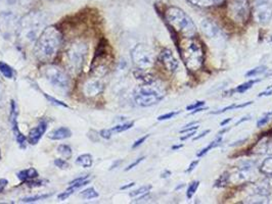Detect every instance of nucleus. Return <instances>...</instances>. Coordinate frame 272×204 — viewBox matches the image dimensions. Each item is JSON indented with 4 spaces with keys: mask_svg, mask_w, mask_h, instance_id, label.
I'll return each mask as SVG.
<instances>
[{
    "mask_svg": "<svg viewBox=\"0 0 272 204\" xmlns=\"http://www.w3.org/2000/svg\"><path fill=\"white\" fill-rule=\"evenodd\" d=\"M159 61L163 65V67L170 72H175L179 67V62L175 55L169 48H164L160 52Z\"/></svg>",
    "mask_w": 272,
    "mask_h": 204,
    "instance_id": "nucleus-12",
    "label": "nucleus"
},
{
    "mask_svg": "<svg viewBox=\"0 0 272 204\" xmlns=\"http://www.w3.org/2000/svg\"><path fill=\"white\" fill-rule=\"evenodd\" d=\"M131 58L137 68L149 69L155 64L154 54L145 44H137L131 51Z\"/></svg>",
    "mask_w": 272,
    "mask_h": 204,
    "instance_id": "nucleus-9",
    "label": "nucleus"
},
{
    "mask_svg": "<svg viewBox=\"0 0 272 204\" xmlns=\"http://www.w3.org/2000/svg\"><path fill=\"white\" fill-rule=\"evenodd\" d=\"M63 46V34L55 26L45 27L34 44V55L42 64H50Z\"/></svg>",
    "mask_w": 272,
    "mask_h": 204,
    "instance_id": "nucleus-1",
    "label": "nucleus"
},
{
    "mask_svg": "<svg viewBox=\"0 0 272 204\" xmlns=\"http://www.w3.org/2000/svg\"><path fill=\"white\" fill-rule=\"evenodd\" d=\"M199 186V181H194L190 184L189 188H188V191H186V197H188V199H192L194 197V195L195 194L197 188Z\"/></svg>",
    "mask_w": 272,
    "mask_h": 204,
    "instance_id": "nucleus-33",
    "label": "nucleus"
},
{
    "mask_svg": "<svg viewBox=\"0 0 272 204\" xmlns=\"http://www.w3.org/2000/svg\"><path fill=\"white\" fill-rule=\"evenodd\" d=\"M46 16L41 11H31L24 16L18 26V38L23 45L35 44L38 37L44 30Z\"/></svg>",
    "mask_w": 272,
    "mask_h": 204,
    "instance_id": "nucleus-2",
    "label": "nucleus"
},
{
    "mask_svg": "<svg viewBox=\"0 0 272 204\" xmlns=\"http://www.w3.org/2000/svg\"><path fill=\"white\" fill-rule=\"evenodd\" d=\"M272 95V86H269L266 90H264L263 92H261L258 97H263V96H270Z\"/></svg>",
    "mask_w": 272,
    "mask_h": 204,
    "instance_id": "nucleus-46",
    "label": "nucleus"
},
{
    "mask_svg": "<svg viewBox=\"0 0 272 204\" xmlns=\"http://www.w3.org/2000/svg\"><path fill=\"white\" fill-rule=\"evenodd\" d=\"M200 27H202V30L205 33V35L208 36L209 38L216 37L219 33L218 27L211 20H204L202 24H200Z\"/></svg>",
    "mask_w": 272,
    "mask_h": 204,
    "instance_id": "nucleus-16",
    "label": "nucleus"
},
{
    "mask_svg": "<svg viewBox=\"0 0 272 204\" xmlns=\"http://www.w3.org/2000/svg\"><path fill=\"white\" fill-rule=\"evenodd\" d=\"M10 124H11V129L13 131L14 138H16L18 144L20 145L21 148H26V143H27V137L21 132L19 129L18 125V106L14 100H11L10 102Z\"/></svg>",
    "mask_w": 272,
    "mask_h": 204,
    "instance_id": "nucleus-10",
    "label": "nucleus"
},
{
    "mask_svg": "<svg viewBox=\"0 0 272 204\" xmlns=\"http://www.w3.org/2000/svg\"><path fill=\"white\" fill-rule=\"evenodd\" d=\"M134 185H135V183H134V182H131V183H129V184L125 185V186H122L120 189H121V190H126V189L131 188V187H133Z\"/></svg>",
    "mask_w": 272,
    "mask_h": 204,
    "instance_id": "nucleus-52",
    "label": "nucleus"
},
{
    "mask_svg": "<svg viewBox=\"0 0 272 204\" xmlns=\"http://www.w3.org/2000/svg\"><path fill=\"white\" fill-rule=\"evenodd\" d=\"M143 159H146V156H141V157L137 158V159L135 160V162H133L131 165H129V166L125 169V171H128V170H130L134 169L135 167H137L141 162H143Z\"/></svg>",
    "mask_w": 272,
    "mask_h": 204,
    "instance_id": "nucleus-39",
    "label": "nucleus"
},
{
    "mask_svg": "<svg viewBox=\"0 0 272 204\" xmlns=\"http://www.w3.org/2000/svg\"><path fill=\"white\" fill-rule=\"evenodd\" d=\"M3 99H4V87H3V84L0 82V106L3 105Z\"/></svg>",
    "mask_w": 272,
    "mask_h": 204,
    "instance_id": "nucleus-43",
    "label": "nucleus"
},
{
    "mask_svg": "<svg viewBox=\"0 0 272 204\" xmlns=\"http://www.w3.org/2000/svg\"><path fill=\"white\" fill-rule=\"evenodd\" d=\"M194 135H195V131H192V132H188V134H186L185 136L180 137V140H181V141H185V140H188V139L192 138Z\"/></svg>",
    "mask_w": 272,
    "mask_h": 204,
    "instance_id": "nucleus-48",
    "label": "nucleus"
},
{
    "mask_svg": "<svg viewBox=\"0 0 272 204\" xmlns=\"http://www.w3.org/2000/svg\"><path fill=\"white\" fill-rule=\"evenodd\" d=\"M104 83L96 77L90 78L83 84V93L87 97H94L104 91Z\"/></svg>",
    "mask_w": 272,
    "mask_h": 204,
    "instance_id": "nucleus-13",
    "label": "nucleus"
},
{
    "mask_svg": "<svg viewBox=\"0 0 272 204\" xmlns=\"http://www.w3.org/2000/svg\"><path fill=\"white\" fill-rule=\"evenodd\" d=\"M42 74L55 88L65 91L70 89L71 78L68 72L61 67L52 64H46L42 68Z\"/></svg>",
    "mask_w": 272,
    "mask_h": 204,
    "instance_id": "nucleus-7",
    "label": "nucleus"
},
{
    "mask_svg": "<svg viewBox=\"0 0 272 204\" xmlns=\"http://www.w3.org/2000/svg\"><path fill=\"white\" fill-rule=\"evenodd\" d=\"M221 143H222V137H221V136H217V138L215 139V140H213V141L208 145L207 147H205V148H203L200 151H198L197 154H196V156H197V157H203V156L206 155L211 149L216 148V147L220 146Z\"/></svg>",
    "mask_w": 272,
    "mask_h": 204,
    "instance_id": "nucleus-21",
    "label": "nucleus"
},
{
    "mask_svg": "<svg viewBox=\"0 0 272 204\" xmlns=\"http://www.w3.org/2000/svg\"><path fill=\"white\" fill-rule=\"evenodd\" d=\"M72 136V131L67 127H60L57 128L48 134V138L53 141H61L68 139Z\"/></svg>",
    "mask_w": 272,
    "mask_h": 204,
    "instance_id": "nucleus-15",
    "label": "nucleus"
},
{
    "mask_svg": "<svg viewBox=\"0 0 272 204\" xmlns=\"http://www.w3.org/2000/svg\"><path fill=\"white\" fill-rule=\"evenodd\" d=\"M29 1H30V0H29Z\"/></svg>",
    "mask_w": 272,
    "mask_h": 204,
    "instance_id": "nucleus-59",
    "label": "nucleus"
},
{
    "mask_svg": "<svg viewBox=\"0 0 272 204\" xmlns=\"http://www.w3.org/2000/svg\"><path fill=\"white\" fill-rule=\"evenodd\" d=\"M8 185V181L6 179H0V193L4 191V189Z\"/></svg>",
    "mask_w": 272,
    "mask_h": 204,
    "instance_id": "nucleus-45",
    "label": "nucleus"
},
{
    "mask_svg": "<svg viewBox=\"0 0 272 204\" xmlns=\"http://www.w3.org/2000/svg\"><path fill=\"white\" fill-rule=\"evenodd\" d=\"M151 189H152V186H151V185L142 186V187L136 189V190H134V191H132V192L129 193V196H130V197H138V196H140V195H142V194H145V193H147V192H150V191H151Z\"/></svg>",
    "mask_w": 272,
    "mask_h": 204,
    "instance_id": "nucleus-32",
    "label": "nucleus"
},
{
    "mask_svg": "<svg viewBox=\"0 0 272 204\" xmlns=\"http://www.w3.org/2000/svg\"><path fill=\"white\" fill-rule=\"evenodd\" d=\"M258 82H260V80H251V81H248V82H245V83H242L240 85H238L236 88H235V92L239 93V94H242V93H245L247 92L248 90H250L252 87L258 83Z\"/></svg>",
    "mask_w": 272,
    "mask_h": 204,
    "instance_id": "nucleus-27",
    "label": "nucleus"
},
{
    "mask_svg": "<svg viewBox=\"0 0 272 204\" xmlns=\"http://www.w3.org/2000/svg\"><path fill=\"white\" fill-rule=\"evenodd\" d=\"M272 119V112H266L263 116H261V118L258 120L257 122V127L258 128H262L264 127L265 125H267V123L270 122V120Z\"/></svg>",
    "mask_w": 272,
    "mask_h": 204,
    "instance_id": "nucleus-35",
    "label": "nucleus"
},
{
    "mask_svg": "<svg viewBox=\"0 0 272 204\" xmlns=\"http://www.w3.org/2000/svg\"><path fill=\"white\" fill-rule=\"evenodd\" d=\"M0 72L6 79H13L14 77L13 68L4 62H0Z\"/></svg>",
    "mask_w": 272,
    "mask_h": 204,
    "instance_id": "nucleus-22",
    "label": "nucleus"
},
{
    "mask_svg": "<svg viewBox=\"0 0 272 204\" xmlns=\"http://www.w3.org/2000/svg\"><path fill=\"white\" fill-rule=\"evenodd\" d=\"M122 162H121V160H118V162H116V163H115L112 167H111V170H113V169H116V167H118L120 164H121Z\"/></svg>",
    "mask_w": 272,
    "mask_h": 204,
    "instance_id": "nucleus-55",
    "label": "nucleus"
},
{
    "mask_svg": "<svg viewBox=\"0 0 272 204\" xmlns=\"http://www.w3.org/2000/svg\"><path fill=\"white\" fill-rule=\"evenodd\" d=\"M176 46L183 64L189 70L196 71L203 67L205 62V50L198 39L195 37L182 38Z\"/></svg>",
    "mask_w": 272,
    "mask_h": 204,
    "instance_id": "nucleus-3",
    "label": "nucleus"
},
{
    "mask_svg": "<svg viewBox=\"0 0 272 204\" xmlns=\"http://www.w3.org/2000/svg\"><path fill=\"white\" fill-rule=\"evenodd\" d=\"M254 16L258 24L260 25L268 24L272 19V4H270L269 1L256 4Z\"/></svg>",
    "mask_w": 272,
    "mask_h": 204,
    "instance_id": "nucleus-11",
    "label": "nucleus"
},
{
    "mask_svg": "<svg viewBox=\"0 0 272 204\" xmlns=\"http://www.w3.org/2000/svg\"><path fill=\"white\" fill-rule=\"evenodd\" d=\"M47 130V123L45 121H41L35 128L31 129L30 132H29V135L27 137L28 143L31 145H36L42 136L45 134Z\"/></svg>",
    "mask_w": 272,
    "mask_h": 204,
    "instance_id": "nucleus-14",
    "label": "nucleus"
},
{
    "mask_svg": "<svg viewBox=\"0 0 272 204\" xmlns=\"http://www.w3.org/2000/svg\"><path fill=\"white\" fill-rule=\"evenodd\" d=\"M199 164V159H196V160H194V162H192V164L189 166V168L186 169V172H192L195 168L196 166Z\"/></svg>",
    "mask_w": 272,
    "mask_h": 204,
    "instance_id": "nucleus-42",
    "label": "nucleus"
},
{
    "mask_svg": "<svg viewBox=\"0 0 272 204\" xmlns=\"http://www.w3.org/2000/svg\"><path fill=\"white\" fill-rule=\"evenodd\" d=\"M53 164L56 166V168H59L61 170H67L70 168L69 163L67 162V159H62V158H56L54 159Z\"/></svg>",
    "mask_w": 272,
    "mask_h": 204,
    "instance_id": "nucleus-36",
    "label": "nucleus"
},
{
    "mask_svg": "<svg viewBox=\"0 0 272 204\" xmlns=\"http://www.w3.org/2000/svg\"><path fill=\"white\" fill-rule=\"evenodd\" d=\"M204 105H205V101H203V100L195 101L194 103L190 104V105L186 106V110H189V111L194 110V109H196V108H198V107H200V106H204Z\"/></svg>",
    "mask_w": 272,
    "mask_h": 204,
    "instance_id": "nucleus-38",
    "label": "nucleus"
},
{
    "mask_svg": "<svg viewBox=\"0 0 272 204\" xmlns=\"http://www.w3.org/2000/svg\"><path fill=\"white\" fill-rule=\"evenodd\" d=\"M150 137V135L148 134V135H145V136H143V137H141V138H139L138 140H136L134 143H133V145H132V149H135V148H137V147H139L140 146V145L141 144H143V143H145V141L148 139Z\"/></svg>",
    "mask_w": 272,
    "mask_h": 204,
    "instance_id": "nucleus-40",
    "label": "nucleus"
},
{
    "mask_svg": "<svg viewBox=\"0 0 272 204\" xmlns=\"http://www.w3.org/2000/svg\"><path fill=\"white\" fill-rule=\"evenodd\" d=\"M57 151H59V153L65 159H70L72 157V155H73V151H72L71 146H69V145H67V144H61L60 146L57 147Z\"/></svg>",
    "mask_w": 272,
    "mask_h": 204,
    "instance_id": "nucleus-29",
    "label": "nucleus"
},
{
    "mask_svg": "<svg viewBox=\"0 0 272 204\" xmlns=\"http://www.w3.org/2000/svg\"><path fill=\"white\" fill-rule=\"evenodd\" d=\"M252 103H253V101L245 102V103H241V104H235V103H233V104H232V105H228V106H226V107H224V108H222V109H219V110H217V111H213V112H211V113H212V114H221V113H224V112H226V111H228V110H233V109H237V108H243V107L251 105Z\"/></svg>",
    "mask_w": 272,
    "mask_h": 204,
    "instance_id": "nucleus-23",
    "label": "nucleus"
},
{
    "mask_svg": "<svg viewBox=\"0 0 272 204\" xmlns=\"http://www.w3.org/2000/svg\"><path fill=\"white\" fill-rule=\"evenodd\" d=\"M198 128L197 125H194L193 127H188V128H184L182 130H180V133L183 134V133H188V132H192V131H196V129Z\"/></svg>",
    "mask_w": 272,
    "mask_h": 204,
    "instance_id": "nucleus-44",
    "label": "nucleus"
},
{
    "mask_svg": "<svg viewBox=\"0 0 272 204\" xmlns=\"http://www.w3.org/2000/svg\"><path fill=\"white\" fill-rule=\"evenodd\" d=\"M52 194H40V195H35V196H29L21 199V202L24 203H32V202H37L39 200H45L49 198Z\"/></svg>",
    "mask_w": 272,
    "mask_h": 204,
    "instance_id": "nucleus-30",
    "label": "nucleus"
},
{
    "mask_svg": "<svg viewBox=\"0 0 272 204\" xmlns=\"http://www.w3.org/2000/svg\"><path fill=\"white\" fill-rule=\"evenodd\" d=\"M204 110H208V107L200 106V107H198V108L194 109V110L192 112V114H195V113H197V112H202V111H204Z\"/></svg>",
    "mask_w": 272,
    "mask_h": 204,
    "instance_id": "nucleus-51",
    "label": "nucleus"
},
{
    "mask_svg": "<svg viewBox=\"0 0 272 204\" xmlns=\"http://www.w3.org/2000/svg\"><path fill=\"white\" fill-rule=\"evenodd\" d=\"M165 19L169 29L173 30L176 34H180L183 38L196 36V26L183 9L177 6H169L165 10Z\"/></svg>",
    "mask_w": 272,
    "mask_h": 204,
    "instance_id": "nucleus-4",
    "label": "nucleus"
},
{
    "mask_svg": "<svg viewBox=\"0 0 272 204\" xmlns=\"http://www.w3.org/2000/svg\"><path fill=\"white\" fill-rule=\"evenodd\" d=\"M183 147V144H179V145H173V146H172L171 147V149L172 150H174V151H176V150H178V149H180V148H182Z\"/></svg>",
    "mask_w": 272,
    "mask_h": 204,
    "instance_id": "nucleus-53",
    "label": "nucleus"
},
{
    "mask_svg": "<svg viewBox=\"0 0 272 204\" xmlns=\"http://www.w3.org/2000/svg\"><path fill=\"white\" fill-rule=\"evenodd\" d=\"M88 53V46L84 41L77 40L72 42L66 50L65 56L68 69L73 75H79L83 65L85 63L86 56Z\"/></svg>",
    "mask_w": 272,
    "mask_h": 204,
    "instance_id": "nucleus-5",
    "label": "nucleus"
},
{
    "mask_svg": "<svg viewBox=\"0 0 272 204\" xmlns=\"http://www.w3.org/2000/svg\"><path fill=\"white\" fill-rule=\"evenodd\" d=\"M251 118H252L251 115H246V116H243V118H242L241 120L237 121V122L234 124V127H236V126H238V125L242 124V123H245V122H247V121H250V120H251Z\"/></svg>",
    "mask_w": 272,
    "mask_h": 204,
    "instance_id": "nucleus-47",
    "label": "nucleus"
},
{
    "mask_svg": "<svg viewBox=\"0 0 272 204\" xmlns=\"http://www.w3.org/2000/svg\"><path fill=\"white\" fill-rule=\"evenodd\" d=\"M134 76L137 80L141 81L143 84H152L155 82V78L150 74L147 69L136 68L134 70Z\"/></svg>",
    "mask_w": 272,
    "mask_h": 204,
    "instance_id": "nucleus-18",
    "label": "nucleus"
},
{
    "mask_svg": "<svg viewBox=\"0 0 272 204\" xmlns=\"http://www.w3.org/2000/svg\"><path fill=\"white\" fill-rule=\"evenodd\" d=\"M271 112H272V111H271Z\"/></svg>",
    "mask_w": 272,
    "mask_h": 204,
    "instance_id": "nucleus-60",
    "label": "nucleus"
},
{
    "mask_svg": "<svg viewBox=\"0 0 272 204\" xmlns=\"http://www.w3.org/2000/svg\"><path fill=\"white\" fill-rule=\"evenodd\" d=\"M185 185L184 184H181V185H179L177 188H176V190H179V189H181V188H183Z\"/></svg>",
    "mask_w": 272,
    "mask_h": 204,
    "instance_id": "nucleus-57",
    "label": "nucleus"
},
{
    "mask_svg": "<svg viewBox=\"0 0 272 204\" xmlns=\"http://www.w3.org/2000/svg\"><path fill=\"white\" fill-rule=\"evenodd\" d=\"M99 135H100V137H103V138H105V139H110V138L112 137L113 133H112L111 129H104V130L100 131Z\"/></svg>",
    "mask_w": 272,
    "mask_h": 204,
    "instance_id": "nucleus-41",
    "label": "nucleus"
},
{
    "mask_svg": "<svg viewBox=\"0 0 272 204\" xmlns=\"http://www.w3.org/2000/svg\"><path fill=\"white\" fill-rule=\"evenodd\" d=\"M172 174V172L169 170H165L162 173H161V178L162 179H168L170 178V176Z\"/></svg>",
    "mask_w": 272,
    "mask_h": 204,
    "instance_id": "nucleus-50",
    "label": "nucleus"
},
{
    "mask_svg": "<svg viewBox=\"0 0 272 204\" xmlns=\"http://www.w3.org/2000/svg\"><path fill=\"white\" fill-rule=\"evenodd\" d=\"M210 133V130H206V131H204V132L203 133H200L199 135H197V136H195L194 138V141H196V140H198V139H202V138H204L206 135H208Z\"/></svg>",
    "mask_w": 272,
    "mask_h": 204,
    "instance_id": "nucleus-49",
    "label": "nucleus"
},
{
    "mask_svg": "<svg viewBox=\"0 0 272 204\" xmlns=\"http://www.w3.org/2000/svg\"><path fill=\"white\" fill-rule=\"evenodd\" d=\"M165 94L152 84H143L135 89L134 100L141 107L154 106L164 99Z\"/></svg>",
    "mask_w": 272,
    "mask_h": 204,
    "instance_id": "nucleus-6",
    "label": "nucleus"
},
{
    "mask_svg": "<svg viewBox=\"0 0 272 204\" xmlns=\"http://www.w3.org/2000/svg\"><path fill=\"white\" fill-rule=\"evenodd\" d=\"M270 41L272 42V35H271V37H270Z\"/></svg>",
    "mask_w": 272,
    "mask_h": 204,
    "instance_id": "nucleus-58",
    "label": "nucleus"
},
{
    "mask_svg": "<svg viewBox=\"0 0 272 204\" xmlns=\"http://www.w3.org/2000/svg\"><path fill=\"white\" fill-rule=\"evenodd\" d=\"M17 176H18V179L21 182L28 183V182H30V181L36 180L39 177V173H38V171L34 168H30V169L23 170L19 171Z\"/></svg>",
    "mask_w": 272,
    "mask_h": 204,
    "instance_id": "nucleus-17",
    "label": "nucleus"
},
{
    "mask_svg": "<svg viewBox=\"0 0 272 204\" xmlns=\"http://www.w3.org/2000/svg\"><path fill=\"white\" fill-rule=\"evenodd\" d=\"M267 67L266 66H260V67H257L253 69H250L249 71L246 72V77L247 78H255L257 76H261L263 74H265V72H267Z\"/></svg>",
    "mask_w": 272,
    "mask_h": 204,
    "instance_id": "nucleus-25",
    "label": "nucleus"
},
{
    "mask_svg": "<svg viewBox=\"0 0 272 204\" xmlns=\"http://www.w3.org/2000/svg\"><path fill=\"white\" fill-rule=\"evenodd\" d=\"M43 95H44V97L48 100V102H50V103L54 104V105H57V106H62V107H65V108H69V105L67 103H65V102L61 101V100H57L56 98L50 96V95H47L46 93H43Z\"/></svg>",
    "mask_w": 272,
    "mask_h": 204,
    "instance_id": "nucleus-34",
    "label": "nucleus"
},
{
    "mask_svg": "<svg viewBox=\"0 0 272 204\" xmlns=\"http://www.w3.org/2000/svg\"><path fill=\"white\" fill-rule=\"evenodd\" d=\"M254 1L256 2V4H259V3H263V2H268L269 0H254Z\"/></svg>",
    "mask_w": 272,
    "mask_h": 204,
    "instance_id": "nucleus-56",
    "label": "nucleus"
},
{
    "mask_svg": "<svg viewBox=\"0 0 272 204\" xmlns=\"http://www.w3.org/2000/svg\"><path fill=\"white\" fill-rule=\"evenodd\" d=\"M189 1L200 7H211V6L220 5L225 1V0H189Z\"/></svg>",
    "mask_w": 272,
    "mask_h": 204,
    "instance_id": "nucleus-20",
    "label": "nucleus"
},
{
    "mask_svg": "<svg viewBox=\"0 0 272 204\" xmlns=\"http://www.w3.org/2000/svg\"><path fill=\"white\" fill-rule=\"evenodd\" d=\"M226 12L228 18L237 25H245L251 17V5L249 0H229Z\"/></svg>",
    "mask_w": 272,
    "mask_h": 204,
    "instance_id": "nucleus-8",
    "label": "nucleus"
},
{
    "mask_svg": "<svg viewBox=\"0 0 272 204\" xmlns=\"http://www.w3.org/2000/svg\"><path fill=\"white\" fill-rule=\"evenodd\" d=\"M180 113V111H171V112H168V113H165V114H162L160 116H157V121H166V120H171L175 118L176 115H178Z\"/></svg>",
    "mask_w": 272,
    "mask_h": 204,
    "instance_id": "nucleus-37",
    "label": "nucleus"
},
{
    "mask_svg": "<svg viewBox=\"0 0 272 204\" xmlns=\"http://www.w3.org/2000/svg\"><path fill=\"white\" fill-rule=\"evenodd\" d=\"M260 171L266 176L272 177V157L266 158L260 166Z\"/></svg>",
    "mask_w": 272,
    "mask_h": 204,
    "instance_id": "nucleus-26",
    "label": "nucleus"
},
{
    "mask_svg": "<svg viewBox=\"0 0 272 204\" xmlns=\"http://www.w3.org/2000/svg\"><path fill=\"white\" fill-rule=\"evenodd\" d=\"M76 165L84 168V169H88L91 168L93 165V157L91 154L85 153L77 157L76 159Z\"/></svg>",
    "mask_w": 272,
    "mask_h": 204,
    "instance_id": "nucleus-19",
    "label": "nucleus"
},
{
    "mask_svg": "<svg viewBox=\"0 0 272 204\" xmlns=\"http://www.w3.org/2000/svg\"><path fill=\"white\" fill-rule=\"evenodd\" d=\"M80 196L83 198V199H86V200H91V199H95L99 196L98 192L95 190V189L93 187H89L87 189H85V190H83L81 193H80Z\"/></svg>",
    "mask_w": 272,
    "mask_h": 204,
    "instance_id": "nucleus-28",
    "label": "nucleus"
},
{
    "mask_svg": "<svg viewBox=\"0 0 272 204\" xmlns=\"http://www.w3.org/2000/svg\"><path fill=\"white\" fill-rule=\"evenodd\" d=\"M232 120L233 119H226V120H224V121H222L221 123H220V126H222V127H225L228 123H231L232 122Z\"/></svg>",
    "mask_w": 272,
    "mask_h": 204,
    "instance_id": "nucleus-54",
    "label": "nucleus"
},
{
    "mask_svg": "<svg viewBox=\"0 0 272 204\" xmlns=\"http://www.w3.org/2000/svg\"><path fill=\"white\" fill-rule=\"evenodd\" d=\"M134 126V122H127L123 124H119L117 126H115L111 129L113 134H119L122 132H125V131H128L129 129H131Z\"/></svg>",
    "mask_w": 272,
    "mask_h": 204,
    "instance_id": "nucleus-24",
    "label": "nucleus"
},
{
    "mask_svg": "<svg viewBox=\"0 0 272 204\" xmlns=\"http://www.w3.org/2000/svg\"><path fill=\"white\" fill-rule=\"evenodd\" d=\"M229 180H231V176H229V172L225 171L224 173H222L221 176L217 179V181L215 182V185L214 186H216V187H225Z\"/></svg>",
    "mask_w": 272,
    "mask_h": 204,
    "instance_id": "nucleus-31",
    "label": "nucleus"
}]
</instances>
